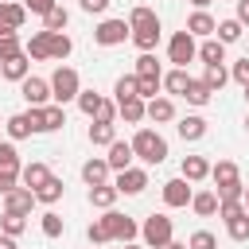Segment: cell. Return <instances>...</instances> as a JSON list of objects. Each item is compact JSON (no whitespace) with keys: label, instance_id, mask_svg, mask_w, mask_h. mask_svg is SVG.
I'll list each match as a JSON object with an SVG mask.
<instances>
[{"label":"cell","instance_id":"1","mask_svg":"<svg viewBox=\"0 0 249 249\" xmlns=\"http://www.w3.org/2000/svg\"><path fill=\"white\" fill-rule=\"evenodd\" d=\"M128 144H132V156L144 160L148 167H156V163L167 160V140H163L156 128H136V136H132Z\"/></svg>","mask_w":249,"mask_h":249},{"label":"cell","instance_id":"2","mask_svg":"<svg viewBox=\"0 0 249 249\" xmlns=\"http://www.w3.org/2000/svg\"><path fill=\"white\" fill-rule=\"evenodd\" d=\"M47 82H51V97H54L58 105L74 101V97H78V89H82V78H78V70H74V66H54V74H51Z\"/></svg>","mask_w":249,"mask_h":249},{"label":"cell","instance_id":"3","mask_svg":"<svg viewBox=\"0 0 249 249\" xmlns=\"http://www.w3.org/2000/svg\"><path fill=\"white\" fill-rule=\"evenodd\" d=\"M140 237H144V249H163L171 241V218L167 214H148L144 226H140Z\"/></svg>","mask_w":249,"mask_h":249},{"label":"cell","instance_id":"4","mask_svg":"<svg viewBox=\"0 0 249 249\" xmlns=\"http://www.w3.org/2000/svg\"><path fill=\"white\" fill-rule=\"evenodd\" d=\"M105 230H109V241H136L140 237V226H136V218H128V214H121V210H105Z\"/></svg>","mask_w":249,"mask_h":249},{"label":"cell","instance_id":"5","mask_svg":"<svg viewBox=\"0 0 249 249\" xmlns=\"http://www.w3.org/2000/svg\"><path fill=\"white\" fill-rule=\"evenodd\" d=\"M128 35H132L128 19H101V23L93 27V43H97V47H117V43H124Z\"/></svg>","mask_w":249,"mask_h":249},{"label":"cell","instance_id":"6","mask_svg":"<svg viewBox=\"0 0 249 249\" xmlns=\"http://www.w3.org/2000/svg\"><path fill=\"white\" fill-rule=\"evenodd\" d=\"M195 54H198L195 35H191V31H175V35H171V43H167V58H171L175 66H187Z\"/></svg>","mask_w":249,"mask_h":249},{"label":"cell","instance_id":"7","mask_svg":"<svg viewBox=\"0 0 249 249\" xmlns=\"http://www.w3.org/2000/svg\"><path fill=\"white\" fill-rule=\"evenodd\" d=\"M19 93H23V101H27L31 109H39V105H47V101H51V82H47V78L27 74V78L19 82Z\"/></svg>","mask_w":249,"mask_h":249},{"label":"cell","instance_id":"8","mask_svg":"<svg viewBox=\"0 0 249 249\" xmlns=\"http://www.w3.org/2000/svg\"><path fill=\"white\" fill-rule=\"evenodd\" d=\"M4 128H8V136H12V140H27L31 132H39V109H27V113H12Z\"/></svg>","mask_w":249,"mask_h":249},{"label":"cell","instance_id":"9","mask_svg":"<svg viewBox=\"0 0 249 249\" xmlns=\"http://www.w3.org/2000/svg\"><path fill=\"white\" fill-rule=\"evenodd\" d=\"M113 187H117V195H140L148 187V171L144 167H124V171H117Z\"/></svg>","mask_w":249,"mask_h":249},{"label":"cell","instance_id":"10","mask_svg":"<svg viewBox=\"0 0 249 249\" xmlns=\"http://www.w3.org/2000/svg\"><path fill=\"white\" fill-rule=\"evenodd\" d=\"M191 183L179 175V179H167L163 183V206H171V210H179V206H191Z\"/></svg>","mask_w":249,"mask_h":249},{"label":"cell","instance_id":"11","mask_svg":"<svg viewBox=\"0 0 249 249\" xmlns=\"http://www.w3.org/2000/svg\"><path fill=\"white\" fill-rule=\"evenodd\" d=\"M214 27H218V19H214L206 8H195V12L187 16V27H183V31H191L195 39H210V35H214Z\"/></svg>","mask_w":249,"mask_h":249},{"label":"cell","instance_id":"12","mask_svg":"<svg viewBox=\"0 0 249 249\" xmlns=\"http://www.w3.org/2000/svg\"><path fill=\"white\" fill-rule=\"evenodd\" d=\"M23 54L31 58V62H47L51 58V31L43 27V31H31V39L23 43Z\"/></svg>","mask_w":249,"mask_h":249},{"label":"cell","instance_id":"13","mask_svg":"<svg viewBox=\"0 0 249 249\" xmlns=\"http://www.w3.org/2000/svg\"><path fill=\"white\" fill-rule=\"evenodd\" d=\"M47 179H51V167H47V163H39V160H31V163H23V167H19V187H27V191H39Z\"/></svg>","mask_w":249,"mask_h":249},{"label":"cell","instance_id":"14","mask_svg":"<svg viewBox=\"0 0 249 249\" xmlns=\"http://www.w3.org/2000/svg\"><path fill=\"white\" fill-rule=\"evenodd\" d=\"M31 74V58L19 51V54H12V58H4L0 62V78H8V82H23Z\"/></svg>","mask_w":249,"mask_h":249},{"label":"cell","instance_id":"15","mask_svg":"<svg viewBox=\"0 0 249 249\" xmlns=\"http://www.w3.org/2000/svg\"><path fill=\"white\" fill-rule=\"evenodd\" d=\"M62 124H66V109H62L58 101H54V105H51V101L39 105V132H58Z\"/></svg>","mask_w":249,"mask_h":249},{"label":"cell","instance_id":"16","mask_svg":"<svg viewBox=\"0 0 249 249\" xmlns=\"http://www.w3.org/2000/svg\"><path fill=\"white\" fill-rule=\"evenodd\" d=\"M132 144L128 140H113L109 144V156H105V163H109V171H124V167H132Z\"/></svg>","mask_w":249,"mask_h":249},{"label":"cell","instance_id":"17","mask_svg":"<svg viewBox=\"0 0 249 249\" xmlns=\"http://www.w3.org/2000/svg\"><path fill=\"white\" fill-rule=\"evenodd\" d=\"M179 175H183L187 183H202V179H210V163H206V156H183Z\"/></svg>","mask_w":249,"mask_h":249},{"label":"cell","instance_id":"18","mask_svg":"<svg viewBox=\"0 0 249 249\" xmlns=\"http://www.w3.org/2000/svg\"><path fill=\"white\" fill-rule=\"evenodd\" d=\"M23 19H27V8H23V4L0 0V31H19Z\"/></svg>","mask_w":249,"mask_h":249},{"label":"cell","instance_id":"19","mask_svg":"<svg viewBox=\"0 0 249 249\" xmlns=\"http://www.w3.org/2000/svg\"><path fill=\"white\" fill-rule=\"evenodd\" d=\"M144 117L156 121V124H167V121H175V101L171 97H152L144 105Z\"/></svg>","mask_w":249,"mask_h":249},{"label":"cell","instance_id":"20","mask_svg":"<svg viewBox=\"0 0 249 249\" xmlns=\"http://www.w3.org/2000/svg\"><path fill=\"white\" fill-rule=\"evenodd\" d=\"M82 179H86V187L109 183V163H105V156H89V160L82 163Z\"/></svg>","mask_w":249,"mask_h":249},{"label":"cell","instance_id":"21","mask_svg":"<svg viewBox=\"0 0 249 249\" xmlns=\"http://www.w3.org/2000/svg\"><path fill=\"white\" fill-rule=\"evenodd\" d=\"M31 206H35V191H27V187H16L4 195V210H12V214H31Z\"/></svg>","mask_w":249,"mask_h":249},{"label":"cell","instance_id":"22","mask_svg":"<svg viewBox=\"0 0 249 249\" xmlns=\"http://www.w3.org/2000/svg\"><path fill=\"white\" fill-rule=\"evenodd\" d=\"M160 82H163V89H167L171 97H183V93H187V86H191V74H187V66H171Z\"/></svg>","mask_w":249,"mask_h":249},{"label":"cell","instance_id":"23","mask_svg":"<svg viewBox=\"0 0 249 249\" xmlns=\"http://www.w3.org/2000/svg\"><path fill=\"white\" fill-rule=\"evenodd\" d=\"M144 97H124V101H117V117L124 121V124H140L144 121Z\"/></svg>","mask_w":249,"mask_h":249},{"label":"cell","instance_id":"24","mask_svg":"<svg viewBox=\"0 0 249 249\" xmlns=\"http://www.w3.org/2000/svg\"><path fill=\"white\" fill-rule=\"evenodd\" d=\"M206 128H210V124H206V117H198V113H191V117H183V121L175 124V132H179L183 140H202Z\"/></svg>","mask_w":249,"mask_h":249},{"label":"cell","instance_id":"25","mask_svg":"<svg viewBox=\"0 0 249 249\" xmlns=\"http://www.w3.org/2000/svg\"><path fill=\"white\" fill-rule=\"evenodd\" d=\"M210 179H214V187H230V183L241 179V171H237L233 160H218V163H210Z\"/></svg>","mask_w":249,"mask_h":249},{"label":"cell","instance_id":"26","mask_svg":"<svg viewBox=\"0 0 249 249\" xmlns=\"http://www.w3.org/2000/svg\"><path fill=\"white\" fill-rule=\"evenodd\" d=\"M113 202H117V187H113V183H97V187H89V206H97V210H113Z\"/></svg>","mask_w":249,"mask_h":249},{"label":"cell","instance_id":"27","mask_svg":"<svg viewBox=\"0 0 249 249\" xmlns=\"http://www.w3.org/2000/svg\"><path fill=\"white\" fill-rule=\"evenodd\" d=\"M113 140H117V124H109V121H93V124H89V144L109 148Z\"/></svg>","mask_w":249,"mask_h":249},{"label":"cell","instance_id":"28","mask_svg":"<svg viewBox=\"0 0 249 249\" xmlns=\"http://www.w3.org/2000/svg\"><path fill=\"white\" fill-rule=\"evenodd\" d=\"M62 191H66V187H62V179H58V175H51V179H47V183L35 191V202H43V206H54V202L62 198Z\"/></svg>","mask_w":249,"mask_h":249},{"label":"cell","instance_id":"29","mask_svg":"<svg viewBox=\"0 0 249 249\" xmlns=\"http://www.w3.org/2000/svg\"><path fill=\"white\" fill-rule=\"evenodd\" d=\"M191 210H195L198 218L218 214V195H214V191H198V195H191Z\"/></svg>","mask_w":249,"mask_h":249},{"label":"cell","instance_id":"30","mask_svg":"<svg viewBox=\"0 0 249 249\" xmlns=\"http://www.w3.org/2000/svg\"><path fill=\"white\" fill-rule=\"evenodd\" d=\"M128 39L136 43V51H156V43H160V23H152V27H136Z\"/></svg>","mask_w":249,"mask_h":249},{"label":"cell","instance_id":"31","mask_svg":"<svg viewBox=\"0 0 249 249\" xmlns=\"http://www.w3.org/2000/svg\"><path fill=\"white\" fill-rule=\"evenodd\" d=\"M70 51H74V39H70L66 31H51V58H54V62H66Z\"/></svg>","mask_w":249,"mask_h":249},{"label":"cell","instance_id":"32","mask_svg":"<svg viewBox=\"0 0 249 249\" xmlns=\"http://www.w3.org/2000/svg\"><path fill=\"white\" fill-rule=\"evenodd\" d=\"M183 97H187V105H198V109H202V105L214 97V89H210L202 78H191V86H187V93H183Z\"/></svg>","mask_w":249,"mask_h":249},{"label":"cell","instance_id":"33","mask_svg":"<svg viewBox=\"0 0 249 249\" xmlns=\"http://www.w3.org/2000/svg\"><path fill=\"white\" fill-rule=\"evenodd\" d=\"M198 58L210 66V62H226V43H218L214 35L210 39H202V47H198Z\"/></svg>","mask_w":249,"mask_h":249},{"label":"cell","instance_id":"34","mask_svg":"<svg viewBox=\"0 0 249 249\" xmlns=\"http://www.w3.org/2000/svg\"><path fill=\"white\" fill-rule=\"evenodd\" d=\"M202 82H206V86H210L214 93H222V86L230 82V70H226L222 62H210V66L202 70Z\"/></svg>","mask_w":249,"mask_h":249},{"label":"cell","instance_id":"35","mask_svg":"<svg viewBox=\"0 0 249 249\" xmlns=\"http://www.w3.org/2000/svg\"><path fill=\"white\" fill-rule=\"evenodd\" d=\"M23 230H27V214H12V210H4V214H0V233L19 237Z\"/></svg>","mask_w":249,"mask_h":249},{"label":"cell","instance_id":"36","mask_svg":"<svg viewBox=\"0 0 249 249\" xmlns=\"http://www.w3.org/2000/svg\"><path fill=\"white\" fill-rule=\"evenodd\" d=\"M214 39H218V43H226V47H230V43H237V39H241V23H237V19H218Z\"/></svg>","mask_w":249,"mask_h":249},{"label":"cell","instance_id":"37","mask_svg":"<svg viewBox=\"0 0 249 249\" xmlns=\"http://www.w3.org/2000/svg\"><path fill=\"white\" fill-rule=\"evenodd\" d=\"M136 78H163V70H160V62H156L152 51H140V58H136Z\"/></svg>","mask_w":249,"mask_h":249},{"label":"cell","instance_id":"38","mask_svg":"<svg viewBox=\"0 0 249 249\" xmlns=\"http://www.w3.org/2000/svg\"><path fill=\"white\" fill-rule=\"evenodd\" d=\"M74 101H78V109H82L86 117H97V109H101V101H105V97H101L97 89H78V97H74Z\"/></svg>","mask_w":249,"mask_h":249},{"label":"cell","instance_id":"39","mask_svg":"<svg viewBox=\"0 0 249 249\" xmlns=\"http://www.w3.org/2000/svg\"><path fill=\"white\" fill-rule=\"evenodd\" d=\"M66 23H70V12H66L62 4H54V8L43 16V27H47V31H66Z\"/></svg>","mask_w":249,"mask_h":249},{"label":"cell","instance_id":"40","mask_svg":"<svg viewBox=\"0 0 249 249\" xmlns=\"http://www.w3.org/2000/svg\"><path fill=\"white\" fill-rule=\"evenodd\" d=\"M152 23H160V16L152 12V8H144V4H136L132 12H128V27L136 31V27H152Z\"/></svg>","mask_w":249,"mask_h":249},{"label":"cell","instance_id":"41","mask_svg":"<svg viewBox=\"0 0 249 249\" xmlns=\"http://www.w3.org/2000/svg\"><path fill=\"white\" fill-rule=\"evenodd\" d=\"M39 230H43V237H62V233H66V222H62L54 210H47V214L39 218Z\"/></svg>","mask_w":249,"mask_h":249},{"label":"cell","instance_id":"42","mask_svg":"<svg viewBox=\"0 0 249 249\" xmlns=\"http://www.w3.org/2000/svg\"><path fill=\"white\" fill-rule=\"evenodd\" d=\"M226 233H230L233 241H249V210L237 214V218H226Z\"/></svg>","mask_w":249,"mask_h":249},{"label":"cell","instance_id":"43","mask_svg":"<svg viewBox=\"0 0 249 249\" xmlns=\"http://www.w3.org/2000/svg\"><path fill=\"white\" fill-rule=\"evenodd\" d=\"M23 163H19V152H16V144L12 140H0V171H19Z\"/></svg>","mask_w":249,"mask_h":249},{"label":"cell","instance_id":"44","mask_svg":"<svg viewBox=\"0 0 249 249\" xmlns=\"http://www.w3.org/2000/svg\"><path fill=\"white\" fill-rule=\"evenodd\" d=\"M187 249H218V237H214L210 230H195V233L187 237Z\"/></svg>","mask_w":249,"mask_h":249},{"label":"cell","instance_id":"45","mask_svg":"<svg viewBox=\"0 0 249 249\" xmlns=\"http://www.w3.org/2000/svg\"><path fill=\"white\" fill-rule=\"evenodd\" d=\"M23 47H19V35L16 31H0V62L4 58H12V54H19Z\"/></svg>","mask_w":249,"mask_h":249},{"label":"cell","instance_id":"46","mask_svg":"<svg viewBox=\"0 0 249 249\" xmlns=\"http://www.w3.org/2000/svg\"><path fill=\"white\" fill-rule=\"evenodd\" d=\"M160 78H136V97H144V101H152V97H160Z\"/></svg>","mask_w":249,"mask_h":249},{"label":"cell","instance_id":"47","mask_svg":"<svg viewBox=\"0 0 249 249\" xmlns=\"http://www.w3.org/2000/svg\"><path fill=\"white\" fill-rule=\"evenodd\" d=\"M113 93H117V101L136 97V74H121V78H117V86H113Z\"/></svg>","mask_w":249,"mask_h":249},{"label":"cell","instance_id":"48","mask_svg":"<svg viewBox=\"0 0 249 249\" xmlns=\"http://www.w3.org/2000/svg\"><path fill=\"white\" fill-rule=\"evenodd\" d=\"M214 195H218V202H241V195H245V183L237 179V183H230V187H218Z\"/></svg>","mask_w":249,"mask_h":249},{"label":"cell","instance_id":"49","mask_svg":"<svg viewBox=\"0 0 249 249\" xmlns=\"http://www.w3.org/2000/svg\"><path fill=\"white\" fill-rule=\"evenodd\" d=\"M86 237H89V245H105V241H109V230H105V222H101V218H97V222H89Z\"/></svg>","mask_w":249,"mask_h":249},{"label":"cell","instance_id":"50","mask_svg":"<svg viewBox=\"0 0 249 249\" xmlns=\"http://www.w3.org/2000/svg\"><path fill=\"white\" fill-rule=\"evenodd\" d=\"M230 78L245 89V86H249V58H237V62H233V70H230Z\"/></svg>","mask_w":249,"mask_h":249},{"label":"cell","instance_id":"51","mask_svg":"<svg viewBox=\"0 0 249 249\" xmlns=\"http://www.w3.org/2000/svg\"><path fill=\"white\" fill-rule=\"evenodd\" d=\"M54 4H58V0H23V8H27L31 16H39V19H43V16H47Z\"/></svg>","mask_w":249,"mask_h":249},{"label":"cell","instance_id":"52","mask_svg":"<svg viewBox=\"0 0 249 249\" xmlns=\"http://www.w3.org/2000/svg\"><path fill=\"white\" fill-rule=\"evenodd\" d=\"M16 187H19V171H0V195H8Z\"/></svg>","mask_w":249,"mask_h":249},{"label":"cell","instance_id":"53","mask_svg":"<svg viewBox=\"0 0 249 249\" xmlns=\"http://www.w3.org/2000/svg\"><path fill=\"white\" fill-rule=\"evenodd\" d=\"M78 8H82V12H89V16H105L109 0H78Z\"/></svg>","mask_w":249,"mask_h":249},{"label":"cell","instance_id":"54","mask_svg":"<svg viewBox=\"0 0 249 249\" xmlns=\"http://www.w3.org/2000/svg\"><path fill=\"white\" fill-rule=\"evenodd\" d=\"M93 121H109V124H113V121H117V101H101V109H97Z\"/></svg>","mask_w":249,"mask_h":249},{"label":"cell","instance_id":"55","mask_svg":"<svg viewBox=\"0 0 249 249\" xmlns=\"http://www.w3.org/2000/svg\"><path fill=\"white\" fill-rule=\"evenodd\" d=\"M218 214L222 218H237V214H245V206L241 202H218Z\"/></svg>","mask_w":249,"mask_h":249},{"label":"cell","instance_id":"56","mask_svg":"<svg viewBox=\"0 0 249 249\" xmlns=\"http://www.w3.org/2000/svg\"><path fill=\"white\" fill-rule=\"evenodd\" d=\"M241 27H249V0H237V16H233Z\"/></svg>","mask_w":249,"mask_h":249},{"label":"cell","instance_id":"57","mask_svg":"<svg viewBox=\"0 0 249 249\" xmlns=\"http://www.w3.org/2000/svg\"><path fill=\"white\" fill-rule=\"evenodd\" d=\"M0 249H19V245H16V237H8V233H0Z\"/></svg>","mask_w":249,"mask_h":249},{"label":"cell","instance_id":"58","mask_svg":"<svg viewBox=\"0 0 249 249\" xmlns=\"http://www.w3.org/2000/svg\"><path fill=\"white\" fill-rule=\"evenodd\" d=\"M163 249H187V241H175V237H171V241H167Z\"/></svg>","mask_w":249,"mask_h":249},{"label":"cell","instance_id":"59","mask_svg":"<svg viewBox=\"0 0 249 249\" xmlns=\"http://www.w3.org/2000/svg\"><path fill=\"white\" fill-rule=\"evenodd\" d=\"M191 4H195V8H210L214 0H191Z\"/></svg>","mask_w":249,"mask_h":249},{"label":"cell","instance_id":"60","mask_svg":"<svg viewBox=\"0 0 249 249\" xmlns=\"http://www.w3.org/2000/svg\"><path fill=\"white\" fill-rule=\"evenodd\" d=\"M241 206H245V210H249V187H245V195H241Z\"/></svg>","mask_w":249,"mask_h":249},{"label":"cell","instance_id":"61","mask_svg":"<svg viewBox=\"0 0 249 249\" xmlns=\"http://www.w3.org/2000/svg\"><path fill=\"white\" fill-rule=\"evenodd\" d=\"M121 249H144V245H136V241H124V245H121Z\"/></svg>","mask_w":249,"mask_h":249},{"label":"cell","instance_id":"62","mask_svg":"<svg viewBox=\"0 0 249 249\" xmlns=\"http://www.w3.org/2000/svg\"><path fill=\"white\" fill-rule=\"evenodd\" d=\"M245 132H249V117H245Z\"/></svg>","mask_w":249,"mask_h":249},{"label":"cell","instance_id":"63","mask_svg":"<svg viewBox=\"0 0 249 249\" xmlns=\"http://www.w3.org/2000/svg\"><path fill=\"white\" fill-rule=\"evenodd\" d=\"M245 101H249V86H245Z\"/></svg>","mask_w":249,"mask_h":249}]
</instances>
